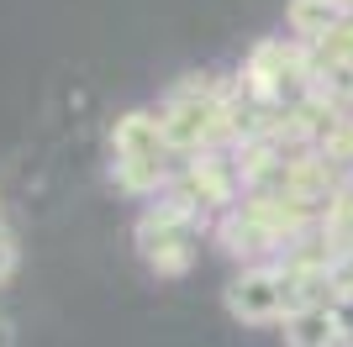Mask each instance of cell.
<instances>
[{
    "instance_id": "cell-1",
    "label": "cell",
    "mask_w": 353,
    "mask_h": 347,
    "mask_svg": "<svg viewBox=\"0 0 353 347\" xmlns=\"http://www.w3.org/2000/svg\"><path fill=\"white\" fill-rule=\"evenodd\" d=\"M216 231V247L237 269H248V263H285L290 258V247L316 231V216L301 211L295 200H274V195H243L232 211H221L211 221Z\"/></svg>"
},
{
    "instance_id": "cell-2",
    "label": "cell",
    "mask_w": 353,
    "mask_h": 347,
    "mask_svg": "<svg viewBox=\"0 0 353 347\" xmlns=\"http://www.w3.org/2000/svg\"><path fill=\"white\" fill-rule=\"evenodd\" d=\"M227 101H232V85H216V79H179L163 95L153 121H159L163 143L174 147V158L227 147Z\"/></svg>"
},
{
    "instance_id": "cell-3",
    "label": "cell",
    "mask_w": 353,
    "mask_h": 347,
    "mask_svg": "<svg viewBox=\"0 0 353 347\" xmlns=\"http://www.w3.org/2000/svg\"><path fill=\"white\" fill-rule=\"evenodd\" d=\"M111 147V185L121 195H137V200H159L163 185L174 179V147L163 143L153 111H127L117 116V127L105 137Z\"/></svg>"
},
{
    "instance_id": "cell-4",
    "label": "cell",
    "mask_w": 353,
    "mask_h": 347,
    "mask_svg": "<svg viewBox=\"0 0 353 347\" xmlns=\"http://www.w3.org/2000/svg\"><path fill=\"white\" fill-rule=\"evenodd\" d=\"M201 227L206 221L190 216L169 195L148 200L137 227H132V247H137V258H143V269L153 279H185L195 269V253H201Z\"/></svg>"
},
{
    "instance_id": "cell-5",
    "label": "cell",
    "mask_w": 353,
    "mask_h": 347,
    "mask_svg": "<svg viewBox=\"0 0 353 347\" xmlns=\"http://www.w3.org/2000/svg\"><path fill=\"white\" fill-rule=\"evenodd\" d=\"M237 90L248 95L253 105L264 111H290V105L311 101V53L306 43H285V37H264L243 58V74H237Z\"/></svg>"
},
{
    "instance_id": "cell-6",
    "label": "cell",
    "mask_w": 353,
    "mask_h": 347,
    "mask_svg": "<svg viewBox=\"0 0 353 347\" xmlns=\"http://www.w3.org/2000/svg\"><path fill=\"white\" fill-rule=\"evenodd\" d=\"M163 195L179 200L190 216L216 221L221 211H232V205L248 195V185H243V169H237L232 147H211V153H195V158L179 163L174 179L163 185Z\"/></svg>"
},
{
    "instance_id": "cell-7",
    "label": "cell",
    "mask_w": 353,
    "mask_h": 347,
    "mask_svg": "<svg viewBox=\"0 0 353 347\" xmlns=\"http://www.w3.org/2000/svg\"><path fill=\"white\" fill-rule=\"evenodd\" d=\"M221 305L237 326H280L285 321V284H280V263H248L237 269L221 289Z\"/></svg>"
},
{
    "instance_id": "cell-8",
    "label": "cell",
    "mask_w": 353,
    "mask_h": 347,
    "mask_svg": "<svg viewBox=\"0 0 353 347\" xmlns=\"http://www.w3.org/2000/svg\"><path fill=\"white\" fill-rule=\"evenodd\" d=\"M285 347H343V332L332 321V305H311V311H290L280 321Z\"/></svg>"
},
{
    "instance_id": "cell-9",
    "label": "cell",
    "mask_w": 353,
    "mask_h": 347,
    "mask_svg": "<svg viewBox=\"0 0 353 347\" xmlns=\"http://www.w3.org/2000/svg\"><path fill=\"white\" fill-rule=\"evenodd\" d=\"M311 101H322L327 111H353V63L311 58Z\"/></svg>"
},
{
    "instance_id": "cell-10",
    "label": "cell",
    "mask_w": 353,
    "mask_h": 347,
    "mask_svg": "<svg viewBox=\"0 0 353 347\" xmlns=\"http://www.w3.org/2000/svg\"><path fill=\"white\" fill-rule=\"evenodd\" d=\"M343 6L338 0H290V11H285V21H290V32H295V43H316V37H327V32L343 21Z\"/></svg>"
},
{
    "instance_id": "cell-11",
    "label": "cell",
    "mask_w": 353,
    "mask_h": 347,
    "mask_svg": "<svg viewBox=\"0 0 353 347\" xmlns=\"http://www.w3.org/2000/svg\"><path fill=\"white\" fill-rule=\"evenodd\" d=\"M306 53H311V58H343V63H353V11L343 16V21L327 32V37H316Z\"/></svg>"
},
{
    "instance_id": "cell-12",
    "label": "cell",
    "mask_w": 353,
    "mask_h": 347,
    "mask_svg": "<svg viewBox=\"0 0 353 347\" xmlns=\"http://www.w3.org/2000/svg\"><path fill=\"white\" fill-rule=\"evenodd\" d=\"M16 269H21V242H16L11 227H0V289L16 279Z\"/></svg>"
},
{
    "instance_id": "cell-13",
    "label": "cell",
    "mask_w": 353,
    "mask_h": 347,
    "mask_svg": "<svg viewBox=\"0 0 353 347\" xmlns=\"http://www.w3.org/2000/svg\"><path fill=\"white\" fill-rule=\"evenodd\" d=\"M332 321H338V332H343V347H353V284L332 295Z\"/></svg>"
},
{
    "instance_id": "cell-14",
    "label": "cell",
    "mask_w": 353,
    "mask_h": 347,
    "mask_svg": "<svg viewBox=\"0 0 353 347\" xmlns=\"http://www.w3.org/2000/svg\"><path fill=\"white\" fill-rule=\"evenodd\" d=\"M332 279H338V289H348V284H353V247L343 253V263H338V274H332Z\"/></svg>"
},
{
    "instance_id": "cell-15",
    "label": "cell",
    "mask_w": 353,
    "mask_h": 347,
    "mask_svg": "<svg viewBox=\"0 0 353 347\" xmlns=\"http://www.w3.org/2000/svg\"><path fill=\"white\" fill-rule=\"evenodd\" d=\"M0 347H16V321L0 311Z\"/></svg>"
},
{
    "instance_id": "cell-16",
    "label": "cell",
    "mask_w": 353,
    "mask_h": 347,
    "mask_svg": "<svg viewBox=\"0 0 353 347\" xmlns=\"http://www.w3.org/2000/svg\"><path fill=\"white\" fill-rule=\"evenodd\" d=\"M338 6H343V11H353V0H338Z\"/></svg>"
}]
</instances>
